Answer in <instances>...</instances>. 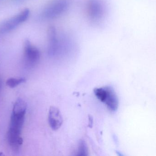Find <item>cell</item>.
I'll use <instances>...</instances> for the list:
<instances>
[{"label":"cell","instance_id":"ba28073f","mask_svg":"<svg viewBox=\"0 0 156 156\" xmlns=\"http://www.w3.org/2000/svg\"><path fill=\"white\" fill-rule=\"evenodd\" d=\"M25 78L23 77H20V78H9L8 79L6 82V83L8 86L11 88H14L16 87L17 86L22 83L25 82Z\"/></svg>","mask_w":156,"mask_h":156},{"label":"cell","instance_id":"52a82bcc","mask_svg":"<svg viewBox=\"0 0 156 156\" xmlns=\"http://www.w3.org/2000/svg\"><path fill=\"white\" fill-rule=\"evenodd\" d=\"M48 37L49 41V52L50 54H53L56 51L58 44L57 33L54 27L51 26L49 28L48 30Z\"/></svg>","mask_w":156,"mask_h":156},{"label":"cell","instance_id":"6da1fadb","mask_svg":"<svg viewBox=\"0 0 156 156\" xmlns=\"http://www.w3.org/2000/svg\"><path fill=\"white\" fill-rule=\"evenodd\" d=\"M26 109L27 104L21 98H19L13 105L7 139L10 146L15 151H19L22 145L21 132Z\"/></svg>","mask_w":156,"mask_h":156},{"label":"cell","instance_id":"7a4b0ae2","mask_svg":"<svg viewBox=\"0 0 156 156\" xmlns=\"http://www.w3.org/2000/svg\"><path fill=\"white\" fill-rule=\"evenodd\" d=\"M94 92L96 97L101 102L105 104L110 111H116L119 106L118 98L112 87L105 86L95 88Z\"/></svg>","mask_w":156,"mask_h":156},{"label":"cell","instance_id":"277c9868","mask_svg":"<svg viewBox=\"0 0 156 156\" xmlns=\"http://www.w3.org/2000/svg\"><path fill=\"white\" fill-rule=\"evenodd\" d=\"M40 51L35 46L27 41L24 44V61L27 66H33L40 59Z\"/></svg>","mask_w":156,"mask_h":156},{"label":"cell","instance_id":"3957f363","mask_svg":"<svg viewBox=\"0 0 156 156\" xmlns=\"http://www.w3.org/2000/svg\"><path fill=\"white\" fill-rule=\"evenodd\" d=\"M30 15V11L25 9L13 18L6 21L0 25V33L7 32L16 28L26 20Z\"/></svg>","mask_w":156,"mask_h":156},{"label":"cell","instance_id":"8992f818","mask_svg":"<svg viewBox=\"0 0 156 156\" xmlns=\"http://www.w3.org/2000/svg\"><path fill=\"white\" fill-rule=\"evenodd\" d=\"M49 125L54 130L59 129L63 123V118L60 110L55 107L50 108L48 115Z\"/></svg>","mask_w":156,"mask_h":156},{"label":"cell","instance_id":"5b68a950","mask_svg":"<svg viewBox=\"0 0 156 156\" xmlns=\"http://www.w3.org/2000/svg\"><path fill=\"white\" fill-rule=\"evenodd\" d=\"M67 7L66 0H57L46 9L44 11V16L49 19L56 18L64 12Z\"/></svg>","mask_w":156,"mask_h":156},{"label":"cell","instance_id":"9c48e42d","mask_svg":"<svg viewBox=\"0 0 156 156\" xmlns=\"http://www.w3.org/2000/svg\"><path fill=\"white\" fill-rule=\"evenodd\" d=\"M85 144L83 141L80 143V147L79 148V152L82 153V155H83V153L86 152V147Z\"/></svg>","mask_w":156,"mask_h":156}]
</instances>
